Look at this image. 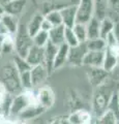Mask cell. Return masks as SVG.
Returning a JSON list of instances; mask_svg holds the SVG:
<instances>
[{"instance_id":"obj_11","label":"cell","mask_w":119,"mask_h":124,"mask_svg":"<svg viewBox=\"0 0 119 124\" xmlns=\"http://www.w3.org/2000/svg\"><path fill=\"white\" fill-rule=\"evenodd\" d=\"M30 76H31V82L34 89V88H38L45 82L49 76V73L47 69H46L45 65H37V66H34L30 69Z\"/></svg>"},{"instance_id":"obj_18","label":"cell","mask_w":119,"mask_h":124,"mask_svg":"<svg viewBox=\"0 0 119 124\" xmlns=\"http://www.w3.org/2000/svg\"><path fill=\"white\" fill-rule=\"evenodd\" d=\"M2 25L5 27L8 33L11 35H15L18 30V27L20 25V21H19L18 17H14L8 14H3L1 16V21Z\"/></svg>"},{"instance_id":"obj_29","label":"cell","mask_w":119,"mask_h":124,"mask_svg":"<svg viewBox=\"0 0 119 124\" xmlns=\"http://www.w3.org/2000/svg\"><path fill=\"white\" fill-rule=\"evenodd\" d=\"M33 45L36 46H40V48H45L47 44L49 42V33L46 31L40 30L38 33L32 37Z\"/></svg>"},{"instance_id":"obj_36","label":"cell","mask_w":119,"mask_h":124,"mask_svg":"<svg viewBox=\"0 0 119 124\" xmlns=\"http://www.w3.org/2000/svg\"><path fill=\"white\" fill-rule=\"evenodd\" d=\"M114 37L116 38V40L119 45V22H116L114 24V28H113V31H112Z\"/></svg>"},{"instance_id":"obj_45","label":"cell","mask_w":119,"mask_h":124,"mask_svg":"<svg viewBox=\"0 0 119 124\" xmlns=\"http://www.w3.org/2000/svg\"><path fill=\"white\" fill-rule=\"evenodd\" d=\"M116 124H119V120H118V121H117V123Z\"/></svg>"},{"instance_id":"obj_14","label":"cell","mask_w":119,"mask_h":124,"mask_svg":"<svg viewBox=\"0 0 119 124\" xmlns=\"http://www.w3.org/2000/svg\"><path fill=\"white\" fill-rule=\"evenodd\" d=\"M108 73L106 70L101 67V68H94L90 67L89 71H88V78H89V82L93 87L97 88L101 85L105 83V81L108 77Z\"/></svg>"},{"instance_id":"obj_32","label":"cell","mask_w":119,"mask_h":124,"mask_svg":"<svg viewBox=\"0 0 119 124\" xmlns=\"http://www.w3.org/2000/svg\"><path fill=\"white\" fill-rule=\"evenodd\" d=\"M107 111H110L116 116L117 119L119 120V98H118V92L113 93L112 97H111L108 108H107Z\"/></svg>"},{"instance_id":"obj_25","label":"cell","mask_w":119,"mask_h":124,"mask_svg":"<svg viewBox=\"0 0 119 124\" xmlns=\"http://www.w3.org/2000/svg\"><path fill=\"white\" fill-rule=\"evenodd\" d=\"M108 1V13L107 17L114 23L119 22V0H107Z\"/></svg>"},{"instance_id":"obj_9","label":"cell","mask_w":119,"mask_h":124,"mask_svg":"<svg viewBox=\"0 0 119 124\" xmlns=\"http://www.w3.org/2000/svg\"><path fill=\"white\" fill-rule=\"evenodd\" d=\"M28 0H10L8 2L3 3V9H4V14H8L14 17H18L20 16L24 8L27 5Z\"/></svg>"},{"instance_id":"obj_15","label":"cell","mask_w":119,"mask_h":124,"mask_svg":"<svg viewBox=\"0 0 119 124\" xmlns=\"http://www.w3.org/2000/svg\"><path fill=\"white\" fill-rule=\"evenodd\" d=\"M118 64V57L114 50L107 48L105 50V57H103V62L102 68L107 72H111L114 70V68Z\"/></svg>"},{"instance_id":"obj_16","label":"cell","mask_w":119,"mask_h":124,"mask_svg":"<svg viewBox=\"0 0 119 124\" xmlns=\"http://www.w3.org/2000/svg\"><path fill=\"white\" fill-rule=\"evenodd\" d=\"M68 51H70V46L66 44H62L58 46L57 50V54L54 60V64H53V69L57 70L63 66V65L67 62V57H68Z\"/></svg>"},{"instance_id":"obj_7","label":"cell","mask_w":119,"mask_h":124,"mask_svg":"<svg viewBox=\"0 0 119 124\" xmlns=\"http://www.w3.org/2000/svg\"><path fill=\"white\" fill-rule=\"evenodd\" d=\"M25 59L31 67L37 66V65H44L45 48H40V46H36L33 45L31 46V49L29 50Z\"/></svg>"},{"instance_id":"obj_23","label":"cell","mask_w":119,"mask_h":124,"mask_svg":"<svg viewBox=\"0 0 119 124\" xmlns=\"http://www.w3.org/2000/svg\"><path fill=\"white\" fill-rule=\"evenodd\" d=\"M0 51H1L2 56L7 55V54H11L15 52V38L14 35L11 34H7L6 36L3 37L2 42L0 45Z\"/></svg>"},{"instance_id":"obj_28","label":"cell","mask_w":119,"mask_h":124,"mask_svg":"<svg viewBox=\"0 0 119 124\" xmlns=\"http://www.w3.org/2000/svg\"><path fill=\"white\" fill-rule=\"evenodd\" d=\"M72 31H74L77 39H78V41L80 42V44H83V42H86L88 40L86 26L84 24H79V23H76L75 26L72 27Z\"/></svg>"},{"instance_id":"obj_26","label":"cell","mask_w":119,"mask_h":124,"mask_svg":"<svg viewBox=\"0 0 119 124\" xmlns=\"http://www.w3.org/2000/svg\"><path fill=\"white\" fill-rule=\"evenodd\" d=\"M86 46H87L88 51H94V52H103L107 49L106 40L101 37L87 40Z\"/></svg>"},{"instance_id":"obj_33","label":"cell","mask_w":119,"mask_h":124,"mask_svg":"<svg viewBox=\"0 0 119 124\" xmlns=\"http://www.w3.org/2000/svg\"><path fill=\"white\" fill-rule=\"evenodd\" d=\"M45 19L51 23L53 27H58L62 25V19H61V15L59 13V10H52L49 14L45 16Z\"/></svg>"},{"instance_id":"obj_1","label":"cell","mask_w":119,"mask_h":124,"mask_svg":"<svg viewBox=\"0 0 119 124\" xmlns=\"http://www.w3.org/2000/svg\"><path fill=\"white\" fill-rule=\"evenodd\" d=\"M1 83L4 85L6 91L14 96L24 91L21 86L20 75L13 63L6 64L1 68Z\"/></svg>"},{"instance_id":"obj_37","label":"cell","mask_w":119,"mask_h":124,"mask_svg":"<svg viewBox=\"0 0 119 124\" xmlns=\"http://www.w3.org/2000/svg\"><path fill=\"white\" fill-rule=\"evenodd\" d=\"M60 124H72V123L67 118H63V119H60Z\"/></svg>"},{"instance_id":"obj_30","label":"cell","mask_w":119,"mask_h":124,"mask_svg":"<svg viewBox=\"0 0 119 124\" xmlns=\"http://www.w3.org/2000/svg\"><path fill=\"white\" fill-rule=\"evenodd\" d=\"M117 121H118L117 117L112 112L106 111L102 116L96 118V122L94 124H116Z\"/></svg>"},{"instance_id":"obj_44","label":"cell","mask_w":119,"mask_h":124,"mask_svg":"<svg viewBox=\"0 0 119 124\" xmlns=\"http://www.w3.org/2000/svg\"><path fill=\"white\" fill-rule=\"evenodd\" d=\"M23 124H32V123H23Z\"/></svg>"},{"instance_id":"obj_47","label":"cell","mask_w":119,"mask_h":124,"mask_svg":"<svg viewBox=\"0 0 119 124\" xmlns=\"http://www.w3.org/2000/svg\"><path fill=\"white\" fill-rule=\"evenodd\" d=\"M118 98H119V92H118Z\"/></svg>"},{"instance_id":"obj_4","label":"cell","mask_w":119,"mask_h":124,"mask_svg":"<svg viewBox=\"0 0 119 124\" xmlns=\"http://www.w3.org/2000/svg\"><path fill=\"white\" fill-rule=\"evenodd\" d=\"M94 17V0H80L77 4V23L86 25Z\"/></svg>"},{"instance_id":"obj_39","label":"cell","mask_w":119,"mask_h":124,"mask_svg":"<svg viewBox=\"0 0 119 124\" xmlns=\"http://www.w3.org/2000/svg\"><path fill=\"white\" fill-rule=\"evenodd\" d=\"M3 14H4V9H3V5H2V3L0 2V16H2Z\"/></svg>"},{"instance_id":"obj_3","label":"cell","mask_w":119,"mask_h":124,"mask_svg":"<svg viewBox=\"0 0 119 124\" xmlns=\"http://www.w3.org/2000/svg\"><path fill=\"white\" fill-rule=\"evenodd\" d=\"M14 38H15V53H16V55L22 58H25L27 56L29 50L33 46L32 37L29 35L27 31V26L20 23L17 32L14 35Z\"/></svg>"},{"instance_id":"obj_31","label":"cell","mask_w":119,"mask_h":124,"mask_svg":"<svg viewBox=\"0 0 119 124\" xmlns=\"http://www.w3.org/2000/svg\"><path fill=\"white\" fill-rule=\"evenodd\" d=\"M64 44H66L70 48H74L80 44L72 31V28H64Z\"/></svg>"},{"instance_id":"obj_24","label":"cell","mask_w":119,"mask_h":124,"mask_svg":"<svg viewBox=\"0 0 119 124\" xmlns=\"http://www.w3.org/2000/svg\"><path fill=\"white\" fill-rule=\"evenodd\" d=\"M114 24L115 23L108 17L101 20V26H99V36H101V38L105 39L112 32L114 28Z\"/></svg>"},{"instance_id":"obj_27","label":"cell","mask_w":119,"mask_h":124,"mask_svg":"<svg viewBox=\"0 0 119 124\" xmlns=\"http://www.w3.org/2000/svg\"><path fill=\"white\" fill-rule=\"evenodd\" d=\"M13 64H14L15 68L17 69V71L19 72V75H20V73L25 72V71H29L30 69L32 68L28 64V62L26 61L25 58H22V57L18 56V55L14 56V58H13Z\"/></svg>"},{"instance_id":"obj_42","label":"cell","mask_w":119,"mask_h":124,"mask_svg":"<svg viewBox=\"0 0 119 124\" xmlns=\"http://www.w3.org/2000/svg\"><path fill=\"white\" fill-rule=\"evenodd\" d=\"M2 39H3V37H0V45H1V42H2Z\"/></svg>"},{"instance_id":"obj_40","label":"cell","mask_w":119,"mask_h":124,"mask_svg":"<svg viewBox=\"0 0 119 124\" xmlns=\"http://www.w3.org/2000/svg\"><path fill=\"white\" fill-rule=\"evenodd\" d=\"M8 1H10V0H0V2H1L2 4L3 3H5V2H8Z\"/></svg>"},{"instance_id":"obj_8","label":"cell","mask_w":119,"mask_h":124,"mask_svg":"<svg viewBox=\"0 0 119 124\" xmlns=\"http://www.w3.org/2000/svg\"><path fill=\"white\" fill-rule=\"evenodd\" d=\"M62 19V25L66 28H72L77 23V5H70L59 10Z\"/></svg>"},{"instance_id":"obj_2","label":"cell","mask_w":119,"mask_h":124,"mask_svg":"<svg viewBox=\"0 0 119 124\" xmlns=\"http://www.w3.org/2000/svg\"><path fill=\"white\" fill-rule=\"evenodd\" d=\"M114 93V90H112L109 86H106L105 84L101 85L96 88V91L93 96V103H92V111L96 118L102 116L107 111L108 104L111 97Z\"/></svg>"},{"instance_id":"obj_34","label":"cell","mask_w":119,"mask_h":124,"mask_svg":"<svg viewBox=\"0 0 119 124\" xmlns=\"http://www.w3.org/2000/svg\"><path fill=\"white\" fill-rule=\"evenodd\" d=\"M20 82L23 90H31L33 89L32 82H31V76H30V70L20 73Z\"/></svg>"},{"instance_id":"obj_43","label":"cell","mask_w":119,"mask_h":124,"mask_svg":"<svg viewBox=\"0 0 119 124\" xmlns=\"http://www.w3.org/2000/svg\"><path fill=\"white\" fill-rule=\"evenodd\" d=\"M1 57H2V54H1V51H0V59H1Z\"/></svg>"},{"instance_id":"obj_48","label":"cell","mask_w":119,"mask_h":124,"mask_svg":"<svg viewBox=\"0 0 119 124\" xmlns=\"http://www.w3.org/2000/svg\"><path fill=\"white\" fill-rule=\"evenodd\" d=\"M88 124H93V123H88Z\"/></svg>"},{"instance_id":"obj_20","label":"cell","mask_w":119,"mask_h":124,"mask_svg":"<svg viewBox=\"0 0 119 124\" xmlns=\"http://www.w3.org/2000/svg\"><path fill=\"white\" fill-rule=\"evenodd\" d=\"M64 28L65 27L63 25L54 27L49 32V41L56 46H59L64 44Z\"/></svg>"},{"instance_id":"obj_13","label":"cell","mask_w":119,"mask_h":124,"mask_svg":"<svg viewBox=\"0 0 119 124\" xmlns=\"http://www.w3.org/2000/svg\"><path fill=\"white\" fill-rule=\"evenodd\" d=\"M45 111H46L45 108L43 107H40L38 103L31 104V106L26 108L17 118L19 120H21L23 123H25L26 121H28V120H32V119H35L37 117H40Z\"/></svg>"},{"instance_id":"obj_5","label":"cell","mask_w":119,"mask_h":124,"mask_svg":"<svg viewBox=\"0 0 119 124\" xmlns=\"http://www.w3.org/2000/svg\"><path fill=\"white\" fill-rule=\"evenodd\" d=\"M35 93H36L37 103L40 104V107H43L45 110L51 108L54 106L56 96H55V93L52 90L51 87H49V86L38 87Z\"/></svg>"},{"instance_id":"obj_38","label":"cell","mask_w":119,"mask_h":124,"mask_svg":"<svg viewBox=\"0 0 119 124\" xmlns=\"http://www.w3.org/2000/svg\"><path fill=\"white\" fill-rule=\"evenodd\" d=\"M49 124H60V119H55V120H52Z\"/></svg>"},{"instance_id":"obj_22","label":"cell","mask_w":119,"mask_h":124,"mask_svg":"<svg viewBox=\"0 0 119 124\" xmlns=\"http://www.w3.org/2000/svg\"><path fill=\"white\" fill-rule=\"evenodd\" d=\"M108 1L107 0H94V17L99 21L107 17Z\"/></svg>"},{"instance_id":"obj_12","label":"cell","mask_w":119,"mask_h":124,"mask_svg":"<svg viewBox=\"0 0 119 124\" xmlns=\"http://www.w3.org/2000/svg\"><path fill=\"white\" fill-rule=\"evenodd\" d=\"M57 50L58 46H56L52 44V42H48L47 46H45V60H44V65L47 71L49 73V76L54 71L53 69V64H54V60L57 54Z\"/></svg>"},{"instance_id":"obj_19","label":"cell","mask_w":119,"mask_h":124,"mask_svg":"<svg viewBox=\"0 0 119 124\" xmlns=\"http://www.w3.org/2000/svg\"><path fill=\"white\" fill-rule=\"evenodd\" d=\"M67 119L72 123V124H88L92 123L91 119L92 116L89 112H87L85 110H79L77 112L71 113L67 117Z\"/></svg>"},{"instance_id":"obj_35","label":"cell","mask_w":119,"mask_h":124,"mask_svg":"<svg viewBox=\"0 0 119 124\" xmlns=\"http://www.w3.org/2000/svg\"><path fill=\"white\" fill-rule=\"evenodd\" d=\"M53 28H54V27H53V25L47 20V19L44 18V21H43V23H41V28H40V30L46 31V32L49 33Z\"/></svg>"},{"instance_id":"obj_10","label":"cell","mask_w":119,"mask_h":124,"mask_svg":"<svg viewBox=\"0 0 119 124\" xmlns=\"http://www.w3.org/2000/svg\"><path fill=\"white\" fill-rule=\"evenodd\" d=\"M103 57H105V51L103 52L88 51L83 59V65L88 67L101 68L103 66Z\"/></svg>"},{"instance_id":"obj_41","label":"cell","mask_w":119,"mask_h":124,"mask_svg":"<svg viewBox=\"0 0 119 124\" xmlns=\"http://www.w3.org/2000/svg\"><path fill=\"white\" fill-rule=\"evenodd\" d=\"M0 114H1V100H0Z\"/></svg>"},{"instance_id":"obj_21","label":"cell","mask_w":119,"mask_h":124,"mask_svg":"<svg viewBox=\"0 0 119 124\" xmlns=\"http://www.w3.org/2000/svg\"><path fill=\"white\" fill-rule=\"evenodd\" d=\"M85 26H86L88 40L101 37L99 36V26H101V21H99L98 19L93 17Z\"/></svg>"},{"instance_id":"obj_46","label":"cell","mask_w":119,"mask_h":124,"mask_svg":"<svg viewBox=\"0 0 119 124\" xmlns=\"http://www.w3.org/2000/svg\"><path fill=\"white\" fill-rule=\"evenodd\" d=\"M0 21H1V16H0Z\"/></svg>"},{"instance_id":"obj_6","label":"cell","mask_w":119,"mask_h":124,"mask_svg":"<svg viewBox=\"0 0 119 124\" xmlns=\"http://www.w3.org/2000/svg\"><path fill=\"white\" fill-rule=\"evenodd\" d=\"M87 52L88 49L86 46V42L79 44L74 48H70L67 57L68 64L71 65V66H81V65H83V59Z\"/></svg>"},{"instance_id":"obj_17","label":"cell","mask_w":119,"mask_h":124,"mask_svg":"<svg viewBox=\"0 0 119 124\" xmlns=\"http://www.w3.org/2000/svg\"><path fill=\"white\" fill-rule=\"evenodd\" d=\"M44 18H45V16L41 13H36L32 16L29 23L26 25L27 26V31L31 37H33L36 33H38L40 31L41 23L44 21Z\"/></svg>"}]
</instances>
